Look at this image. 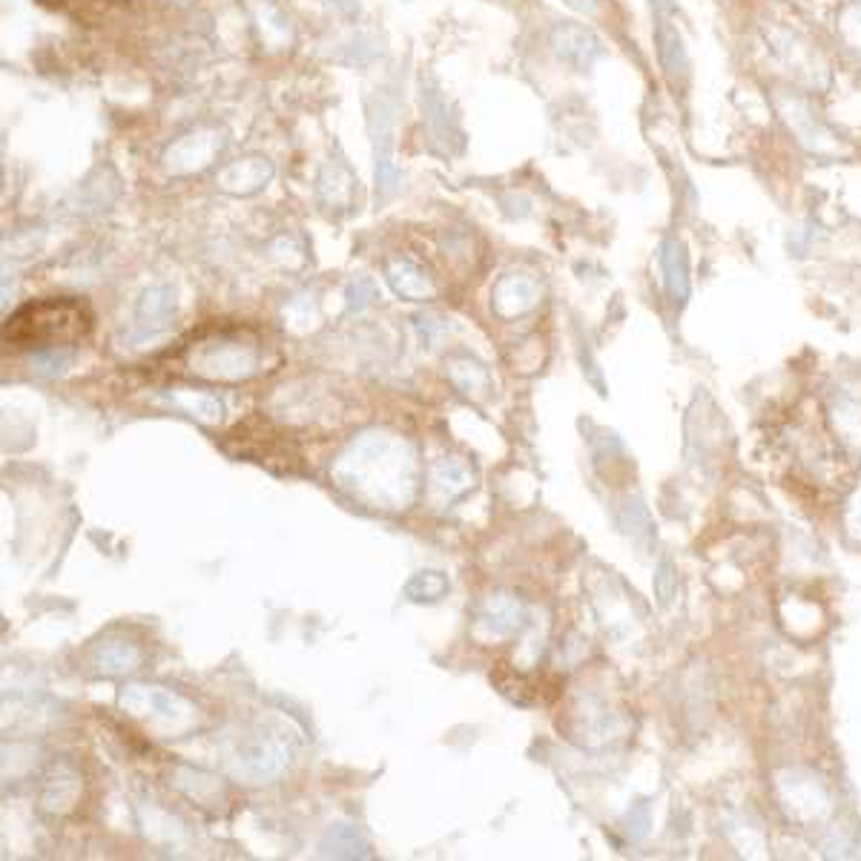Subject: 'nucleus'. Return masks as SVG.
Returning <instances> with one entry per match:
<instances>
[{"mask_svg": "<svg viewBox=\"0 0 861 861\" xmlns=\"http://www.w3.org/2000/svg\"><path fill=\"white\" fill-rule=\"evenodd\" d=\"M320 848L322 855H334V859H368L371 855L368 841L362 839L359 830L351 824L331 827Z\"/></svg>", "mask_w": 861, "mask_h": 861, "instance_id": "4be33fe9", "label": "nucleus"}, {"mask_svg": "<svg viewBox=\"0 0 861 861\" xmlns=\"http://www.w3.org/2000/svg\"><path fill=\"white\" fill-rule=\"evenodd\" d=\"M184 362L193 374L204 376V379L239 383V379H251L262 371L264 356L262 345L253 336L224 331V334L193 342L184 354Z\"/></svg>", "mask_w": 861, "mask_h": 861, "instance_id": "7ed1b4c3", "label": "nucleus"}, {"mask_svg": "<svg viewBox=\"0 0 861 861\" xmlns=\"http://www.w3.org/2000/svg\"><path fill=\"white\" fill-rule=\"evenodd\" d=\"M551 49L566 67L577 72H589L600 55H604V43L600 38L586 29L584 23L560 21L551 29Z\"/></svg>", "mask_w": 861, "mask_h": 861, "instance_id": "1a4fd4ad", "label": "nucleus"}, {"mask_svg": "<svg viewBox=\"0 0 861 861\" xmlns=\"http://www.w3.org/2000/svg\"><path fill=\"white\" fill-rule=\"evenodd\" d=\"M537 302H540V285L523 273H508L492 291V311L500 320H517L523 313L535 311Z\"/></svg>", "mask_w": 861, "mask_h": 861, "instance_id": "9b49d317", "label": "nucleus"}, {"mask_svg": "<svg viewBox=\"0 0 861 861\" xmlns=\"http://www.w3.org/2000/svg\"><path fill=\"white\" fill-rule=\"evenodd\" d=\"M445 374L459 394L472 396V399H486L492 394V374L483 362L472 359V356H452L445 365Z\"/></svg>", "mask_w": 861, "mask_h": 861, "instance_id": "412c9836", "label": "nucleus"}, {"mask_svg": "<svg viewBox=\"0 0 861 861\" xmlns=\"http://www.w3.org/2000/svg\"><path fill=\"white\" fill-rule=\"evenodd\" d=\"M660 273H664V285L667 293L675 302H687L689 296V256L683 242L678 239H669V242L660 244L658 253Z\"/></svg>", "mask_w": 861, "mask_h": 861, "instance_id": "a211bd4d", "label": "nucleus"}, {"mask_svg": "<svg viewBox=\"0 0 861 861\" xmlns=\"http://www.w3.org/2000/svg\"><path fill=\"white\" fill-rule=\"evenodd\" d=\"M316 195H320L322 207L336 210V213H345V210L354 207L356 175L354 170L347 168V161L342 155L331 159L322 168L320 179H316Z\"/></svg>", "mask_w": 861, "mask_h": 861, "instance_id": "ddd939ff", "label": "nucleus"}, {"mask_svg": "<svg viewBox=\"0 0 861 861\" xmlns=\"http://www.w3.org/2000/svg\"><path fill=\"white\" fill-rule=\"evenodd\" d=\"M414 327H417V334L423 336V342L428 347H434L445 334H448V322L434 311L417 313V316H414Z\"/></svg>", "mask_w": 861, "mask_h": 861, "instance_id": "393cba45", "label": "nucleus"}, {"mask_svg": "<svg viewBox=\"0 0 861 861\" xmlns=\"http://www.w3.org/2000/svg\"><path fill=\"white\" fill-rule=\"evenodd\" d=\"M144 660L139 644L126 638H110L104 644H95L90 652V667L95 675L104 678H119V675L135 672Z\"/></svg>", "mask_w": 861, "mask_h": 861, "instance_id": "2eb2a0df", "label": "nucleus"}, {"mask_svg": "<svg viewBox=\"0 0 861 861\" xmlns=\"http://www.w3.org/2000/svg\"><path fill=\"white\" fill-rule=\"evenodd\" d=\"M78 799H81V772L70 761H61L43 778L41 810L43 813L63 816L78 804Z\"/></svg>", "mask_w": 861, "mask_h": 861, "instance_id": "4468645a", "label": "nucleus"}, {"mask_svg": "<svg viewBox=\"0 0 861 861\" xmlns=\"http://www.w3.org/2000/svg\"><path fill=\"white\" fill-rule=\"evenodd\" d=\"M291 743H287L285 732L273 730V727H264L256 723L251 730H244L236 738V743L230 747L227 764L236 776L247 778V781H271V778L282 776L285 767L291 764Z\"/></svg>", "mask_w": 861, "mask_h": 861, "instance_id": "39448f33", "label": "nucleus"}, {"mask_svg": "<svg viewBox=\"0 0 861 861\" xmlns=\"http://www.w3.org/2000/svg\"><path fill=\"white\" fill-rule=\"evenodd\" d=\"M626 824H629V835L632 839H644L646 827H649V807L640 801L638 807H632V813L626 816Z\"/></svg>", "mask_w": 861, "mask_h": 861, "instance_id": "bb28decb", "label": "nucleus"}, {"mask_svg": "<svg viewBox=\"0 0 861 861\" xmlns=\"http://www.w3.org/2000/svg\"><path fill=\"white\" fill-rule=\"evenodd\" d=\"M385 282H388L391 291H394L399 300L425 302L437 296L434 278H430L417 262H411V259L403 256L391 259V262L385 264Z\"/></svg>", "mask_w": 861, "mask_h": 861, "instance_id": "dca6fc26", "label": "nucleus"}, {"mask_svg": "<svg viewBox=\"0 0 861 861\" xmlns=\"http://www.w3.org/2000/svg\"><path fill=\"white\" fill-rule=\"evenodd\" d=\"M474 486V472L466 459L443 457L428 468V497L434 506L445 508Z\"/></svg>", "mask_w": 861, "mask_h": 861, "instance_id": "f8f14e48", "label": "nucleus"}, {"mask_svg": "<svg viewBox=\"0 0 861 861\" xmlns=\"http://www.w3.org/2000/svg\"><path fill=\"white\" fill-rule=\"evenodd\" d=\"M92 313L78 300H43L14 311L3 325V342L9 347H36L58 351L70 347L90 334Z\"/></svg>", "mask_w": 861, "mask_h": 861, "instance_id": "f03ea898", "label": "nucleus"}, {"mask_svg": "<svg viewBox=\"0 0 861 861\" xmlns=\"http://www.w3.org/2000/svg\"><path fill=\"white\" fill-rule=\"evenodd\" d=\"M655 18H658V27H655V43H658L660 67H664V72L675 81L678 75H687L689 72V52L687 47H683L681 32L667 21V14L655 12Z\"/></svg>", "mask_w": 861, "mask_h": 861, "instance_id": "6ab92c4d", "label": "nucleus"}, {"mask_svg": "<svg viewBox=\"0 0 861 861\" xmlns=\"http://www.w3.org/2000/svg\"><path fill=\"white\" fill-rule=\"evenodd\" d=\"M448 595V577L443 571H419L405 584V598L414 604H437Z\"/></svg>", "mask_w": 861, "mask_h": 861, "instance_id": "5701e85b", "label": "nucleus"}, {"mask_svg": "<svg viewBox=\"0 0 861 861\" xmlns=\"http://www.w3.org/2000/svg\"><path fill=\"white\" fill-rule=\"evenodd\" d=\"M224 135L219 130H193L181 135L168 153H164V168L175 175L195 173L213 164V159L224 150Z\"/></svg>", "mask_w": 861, "mask_h": 861, "instance_id": "6e6552de", "label": "nucleus"}, {"mask_svg": "<svg viewBox=\"0 0 861 861\" xmlns=\"http://www.w3.org/2000/svg\"><path fill=\"white\" fill-rule=\"evenodd\" d=\"M334 3L342 9V12H351V14H354L356 9H359V7H356V0H334Z\"/></svg>", "mask_w": 861, "mask_h": 861, "instance_id": "c756f323", "label": "nucleus"}, {"mask_svg": "<svg viewBox=\"0 0 861 861\" xmlns=\"http://www.w3.org/2000/svg\"><path fill=\"white\" fill-rule=\"evenodd\" d=\"M566 7L577 9V12H584V14H598L600 9V0H563Z\"/></svg>", "mask_w": 861, "mask_h": 861, "instance_id": "c85d7f7f", "label": "nucleus"}, {"mask_svg": "<svg viewBox=\"0 0 861 861\" xmlns=\"http://www.w3.org/2000/svg\"><path fill=\"white\" fill-rule=\"evenodd\" d=\"M347 313H362L376 300V285L371 278H354L347 285Z\"/></svg>", "mask_w": 861, "mask_h": 861, "instance_id": "a878e982", "label": "nucleus"}, {"mask_svg": "<svg viewBox=\"0 0 861 861\" xmlns=\"http://www.w3.org/2000/svg\"><path fill=\"white\" fill-rule=\"evenodd\" d=\"M161 399L173 408L184 411L188 417L199 419L204 425H215L222 423L224 417V405L219 396L207 394V391H188V388H170L161 394Z\"/></svg>", "mask_w": 861, "mask_h": 861, "instance_id": "aec40b11", "label": "nucleus"}, {"mask_svg": "<svg viewBox=\"0 0 861 861\" xmlns=\"http://www.w3.org/2000/svg\"><path fill=\"white\" fill-rule=\"evenodd\" d=\"M119 707L126 716L146 721L161 736H184L199 723V709L184 695L168 687H150V683H126L119 692Z\"/></svg>", "mask_w": 861, "mask_h": 861, "instance_id": "20e7f679", "label": "nucleus"}, {"mask_svg": "<svg viewBox=\"0 0 861 861\" xmlns=\"http://www.w3.org/2000/svg\"><path fill=\"white\" fill-rule=\"evenodd\" d=\"M523 626H526V609H523L520 600L515 595L497 591V595H488L479 606L472 635L479 644H492V640L520 632Z\"/></svg>", "mask_w": 861, "mask_h": 861, "instance_id": "0eeeda50", "label": "nucleus"}, {"mask_svg": "<svg viewBox=\"0 0 861 861\" xmlns=\"http://www.w3.org/2000/svg\"><path fill=\"white\" fill-rule=\"evenodd\" d=\"M175 787L195 801H207L213 792H219V781L202 770H179L175 772Z\"/></svg>", "mask_w": 861, "mask_h": 861, "instance_id": "b1692460", "label": "nucleus"}, {"mask_svg": "<svg viewBox=\"0 0 861 861\" xmlns=\"http://www.w3.org/2000/svg\"><path fill=\"white\" fill-rule=\"evenodd\" d=\"M175 313V296L173 287L153 285L141 293L139 307H135V336H153L161 334L164 327L173 322Z\"/></svg>", "mask_w": 861, "mask_h": 861, "instance_id": "f3484780", "label": "nucleus"}, {"mask_svg": "<svg viewBox=\"0 0 861 861\" xmlns=\"http://www.w3.org/2000/svg\"><path fill=\"white\" fill-rule=\"evenodd\" d=\"M371 135H374V181L376 199L385 202L399 188V170L394 164V112L396 104L379 92L376 104H368Z\"/></svg>", "mask_w": 861, "mask_h": 861, "instance_id": "423d86ee", "label": "nucleus"}, {"mask_svg": "<svg viewBox=\"0 0 861 861\" xmlns=\"http://www.w3.org/2000/svg\"><path fill=\"white\" fill-rule=\"evenodd\" d=\"M669 580H672V577H669V563H660L658 575H655V586H658L660 600H664V604H667L669 595H672V591H669Z\"/></svg>", "mask_w": 861, "mask_h": 861, "instance_id": "cd10ccee", "label": "nucleus"}, {"mask_svg": "<svg viewBox=\"0 0 861 861\" xmlns=\"http://www.w3.org/2000/svg\"><path fill=\"white\" fill-rule=\"evenodd\" d=\"M273 175H276L273 161L262 159V155H247V159L224 164L219 175H215V188L230 195H253L262 188H267Z\"/></svg>", "mask_w": 861, "mask_h": 861, "instance_id": "9d476101", "label": "nucleus"}, {"mask_svg": "<svg viewBox=\"0 0 861 861\" xmlns=\"http://www.w3.org/2000/svg\"><path fill=\"white\" fill-rule=\"evenodd\" d=\"M334 483L371 508L399 511L417 497L419 463L414 445L391 430H365L331 468Z\"/></svg>", "mask_w": 861, "mask_h": 861, "instance_id": "f257e3e1", "label": "nucleus"}]
</instances>
